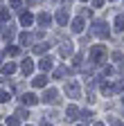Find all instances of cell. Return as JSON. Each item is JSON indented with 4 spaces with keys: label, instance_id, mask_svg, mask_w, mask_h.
Returning a JSON list of instances; mask_svg holds the SVG:
<instances>
[{
    "label": "cell",
    "instance_id": "2",
    "mask_svg": "<svg viewBox=\"0 0 124 126\" xmlns=\"http://www.w3.org/2000/svg\"><path fill=\"white\" fill-rule=\"evenodd\" d=\"M34 86H45V77H36L34 79Z\"/></svg>",
    "mask_w": 124,
    "mask_h": 126
},
{
    "label": "cell",
    "instance_id": "5",
    "mask_svg": "<svg viewBox=\"0 0 124 126\" xmlns=\"http://www.w3.org/2000/svg\"><path fill=\"white\" fill-rule=\"evenodd\" d=\"M43 126H50V124H43Z\"/></svg>",
    "mask_w": 124,
    "mask_h": 126
},
{
    "label": "cell",
    "instance_id": "6",
    "mask_svg": "<svg viewBox=\"0 0 124 126\" xmlns=\"http://www.w3.org/2000/svg\"><path fill=\"white\" fill-rule=\"evenodd\" d=\"M97 126H104V124H97Z\"/></svg>",
    "mask_w": 124,
    "mask_h": 126
},
{
    "label": "cell",
    "instance_id": "4",
    "mask_svg": "<svg viewBox=\"0 0 124 126\" xmlns=\"http://www.w3.org/2000/svg\"><path fill=\"white\" fill-rule=\"evenodd\" d=\"M50 65H52V63H50V59H45V61H43V63H41V68H43V70H48V68H50Z\"/></svg>",
    "mask_w": 124,
    "mask_h": 126
},
{
    "label": "cell",
    "instance_id": "1",
    "mask_svg": "<svg viewBox=\"0 0 124 126\" xmlns=\"http://www.w3.org/2000/svg\"><path fill=\"white\" fill-rule=\"evenodd\" d=\"M45 101H50V104H56V90H45Z\"/></svg>",
    "mask_w": 124,
    "mask_h": 126
},
{
    "label": "cell",
    "instance_id": "3",
    "mask_svg": "<svg viewBox=\"0 0 124 126\" xmlns=\"http://www.w3.org/2000/svg\"><path fill=\"white\" fill-rule=\"evenodd\" d=\"M25 101H27V104H36V97H34V94H27Z\"/></svg>",
    "mask_w": 124,
    "mask_h": 126
}]
</instances>
